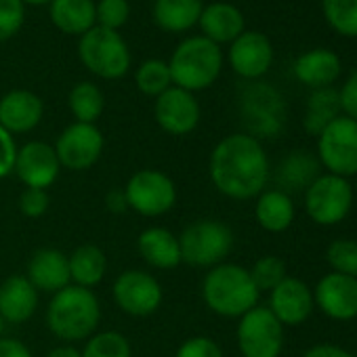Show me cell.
Segmentation results:
<instances>
[{"instance_id": "6da1fadb", "label": "cell", "mask_w": 357, "mask_h": 357, "mask_svg": "<svg viewBox=\"0 0 357 357\" xmlns=\"http://www.w3.org/2000/svg\"><path fill=\"white\" fill-rule=\"evenodd\" d=\"M269 158L261 141L246 132L221 139L211 153V181L231 200H252L269 183Z\"/></svg>"}, {"instance_id": "7a4b0ae2", "label": "cell", "mask_w": 357, "mask_h": 357, "mask_svg": "<svg viewBox=\"0 0 357 357\" xmlns=\"http://www.w3.org/2000/svg\"><path fill=\"white\" fill-rule=\"evenodd\" d=\"M101 321V305L93 290L82 286H66L55 292L47 307V326L49 330L66 340L78 342L91 338Z\"/></svg>"}, {"instance_id": "3957f363", "label": "cell", "mask_w": 357, "mask_h": 357, "mask_svg": "<svg viewBox=\"0 0 357 357\" xmlns=\"http://www.w3.org/2000/svg\"><path fill=\"white\" fill-rule=\"evenodd\" d=\"M250 271L236 263H221L213 267L202 282V298L211 311L221 317H242L259 305Z\"/></svg>"}, {"instance_id": "277c9868", "label": "cell", "mask_w": 357, "mask_h": 357, "mask_svg": "<svg viewBox=\"0 0 357 357\" xmlns=\"http://www.w3.org/2000/svg\"><path fill=\"white\" fill-rule=\"evenodd\" d=\"M170 78L183 91H202L211 86L223 68V55L219 45L204 36L188 38L176 47L170 63Z\"/></svg>"}, {"instance_id": "5b68a950", "label": "cell", "mask_w": 357, "mask_h": 357, "mask_svg": "<svg viewBox=\"0 0 357 357\" xmlns=\"http://www.w3.org/2000/svg\"><path fill=\"white\" fill-rule=\"evenodd\" d=\"M183 263L192 267H217L225 263L234 248V231L217 219H200L178 236Z\"/></svg>"}, {"instance_id": "8992f818", "label": "cell", "mask_w": 357, "mask_h": 357, "mask_svg": "<svg viewBox=\"0 0 357 357\" xmlns=\"http://www.w3.org/2000/svg\"><path fill=\"white\" fill-rule=\"evenodd\" d=\"M355 202V192L349 178L324 172L305 190V211L307 217L321 227H332L342 223Z\"/></svg>"}, {"instance_id": "52a82bcc", "label": "cell", "mask_w": 357, "mask_h": 357, "mask_svg": "<svg viewBox=\"0 0 357 357\" xmlns=\"http://www.w3.org/2000/svg\"><path fill=\"white\" fill-rule=\"evenodd\" d=\"M317 160L330 174L349 178L357 174V120L334 118L317 135Z\"/></svg>"}, {"instance_id": "ba28073f", "label": "cell", "mask_w": 357, "mask_h": 357, "mask_svg": "<svg viewBox=\"0 0 357 357\" xmlns=\"http://www.w3.org/2000/svg\"><path fill=\"white\" fill-rule=\"evenodd\" d=\"M78 55L86 70L107 80L124 76L130 66V53L120 34L101 26L91 28L86 34H82Z\"/></svg>"}, {"instance_id": "9c48e42d", "label": "cell", "mask_w": 357, "mask_h": 357, "mask_svg": "<svg viewBox=\"0 0 357 357\" xmlns=\"http://www.w3.org/2000/svg\"><path fill=\"white\" fill-rule=\"evenodd\" d=\"M128 208L143 217H162L176 202L174 181L162 170L143 168L137 170L124 188Z\"/></svg>"}, {"instance_id": "30bf717a", "label": "cell", "mask_w": 357, "mask_h": 357, "mask_svg": "<svg viewBox=\"0 0 357 357\" xmlns=\"http://www.w3.org/2000/svg\"><path fill=\"white\" fill-rule=\"evenodd\" d=\"M236 338L242 357H280L284 349V326L269 307L257 305L240 317Z\"/></svg>"}, {"instance_id": "8fae6325", "label": "cell", "mask_w": 357, "mask_h": 357, "mask_svg": "<svg viewBox=\"0 0 357 357\" xmlns=\"http://www.w3.org/2000/svg\"><path fill=\"white\" fill-rule=\"evenodd\" d=\"M114 303L132 317H147L162 305L164 292L160 282L141 269L122 271L112 286Z\"/></svg>"}, {"instance_id": "7c38bea8", "label": "cell", "mask_w": 357, "mask_h": 357, "mask_svg": "<svg viewBox=\"0 0 357 357\" xmlns=\"http://www.w3.org/2000/svg\"><path fill=\"white\" fill-rule=\"evenodd\" d=\"M103 145V135L95 124L74 122L59 135L55 143V153L61 168L80 172L91 168L101 158Z\"/></svg>"}, {"instance_id": "4fadbf2b", "label": "cell", "mask_w": 357, "mask_h": 357, "mask_svg": "<svg viewBox=\"0 0 357 357\" xmlns=\"http://www.w3.org/2000/svg\"><path fill=\"white\" fill-rule=\"evenodd\" d=\"M315 307L334 321H351L357 317V278L326 273L313 288Z\"/></svg>"}, {"instance_id": "5bb4252c", "label": "cell", "mask_w": 357, "mask_h": 357, "mask_svg": "<svg viewBox=\"0 0 357 357\" xmlns=\"http://www.w3.org/2000/svg\"><path fill=\"white\" fill-rule=\"evenodd\" d=\"M13 172L26 188L47 190L57 181L61 164L53 145L45 141H30L17 149Z\"/></svg>"}, {"instance_id": "9a60e30c", "label": "cell", "mask_w": 357, "mask_h": 357, "mask_svg": "<svg viewBox=\"0 0 357 357\" xmlns=\"http://www.w3.org/2000/svg\"><path fill=\"white\" fill-rule=\"evenodd\" d=\"M155 120L168 135L181 137L192 132L200 122V105L190 91L170 86L155 99Z\"/></svg>"}, {"instance_id": "2e32d148", "label": "cell", "mask_w": 357, "mask_h": 357, "mask_svg": "<svg viewBox=\"0 0 357 357\" xmlns=\"http://www.w3.org/2000/svg\"><path fill=\"white\" fill-rule=\"evenodd\" d=\"M313 307V290L298 278L288 275L269 292V311L284 328L305 324L311 317Z\"/></svg>"}, {"instance_id": "e0dca14e", "label": "cell", "mask_w": 357, "mask_h": 357, "mask_svg": "<svg viewBox=\"0 0 357 357\" xmlns=\"http://www.w3.org/2000/svg\"><path fill=\"white\" fill-rule=\"evenodd\" d=\"M229 61L234 72L242 78L263 76L273 61L269 38L259 32H242L229 49Z\"/></svg>"}, {"instance_id": "ac0fdd59", "label": "cell", "mask_w": 357, "mask_h": 357, "mask_svg": "<svg viewBox=\"0 0 357 357\" xmlns=\"http://www.w3.org/2000/svg\"><path fill=\"white\" fill-rule=\"evenodd\" d=\"M26 278L38 292L55 294L70 286V265L68 255H63L59 248H40L32 255L28 263Z\"/></svg>"}, {"instance_id": "d6986e66", "label": "cell", "mask_w": 357, "mask_h": 357, "mask_svg": "<svg viewBox=\"0 0 357 357\" xmlns=\"http://www.w3.org/2000/svg\"><path fill=\"white\" fill-rule=\"evenodd\" d=\"M43 101L30 91H11L0 99V126L7 132H30L43 120Z\"/></svg>"}, {"instance_id": "ffe728a7", "label": "cell", "mask_w": 357, "mask_h": 357, "mask_svg": "<svg viewBox=\"0 0 357 357\" xmlns=\"http://www.w3.org/2000/svg\"><path fill=\"white\" fill-rule=\"evenodd\" d=\"M38 309V290L26 275H11L0 284V315L9 324H26Z\"/></svg>"}, {"instance_id": "44dd1931", "label": "cell", "mask_w": 357, "mask_h": 357, "mask_svg": "<svg viewBox=\"0 0 357 357\" xmlns=\"http://www.w3.org/2000/svg\"><path fill=\"white\" fill-rule=\"evenodd\" d=\"M137 250L141 259L153 269H174L183 263L178 236L166 227H147L137 238Z\"/></svg>"}, {"instance_id": "7402d4cb", "label": "cell", "mask_w": 357, "mask_h": 357, "mask_svg": "<svg viewBox=\"0 0 357 357\" xmlns=\"http://www.w3.org/2000/svg\"><path fill=\"white\" fill-rule=\"evenodd\" d=\"M296 206L290 194L282 190H265L257 196L255 219L269 234H282L292 227Z\"/></svg>"}, {"instance_id": "603a6c76", "label": "cell", "mask_w": 357, "mask_h": 357, "mask_svg": "<svg viewBox=\"0 0 357 357\" xmlns=\"http://www.w3.org/2000/svg\"><path fill=\"white\" fill-rule=\"evenodd\" d=\"M294 76L305 86L315 91L328 89L340 76V59L328 49H313L303 53L294 63Z\"/></svg>"}, {"instance_id": "cb8c5ba5", "label": "cell", "mask_w": 357, "mask_h": 357, "mask_svg": "<svg viewBox=\"0 0 357 357\" xmlns=\"http://www.w3.org/2000/svg\"><path fill=\"white\" fill-rule=\"evenodd\" d=\"M200 26L204 30V38L219 43H234L244 32V17L238 7L227 3H215L202 9Z\"/></svg>"}, {"instance_id": "d4e9b609", "label": "cell", "mask_w": 357, "mask_h": 357, "mask_svg": "<svg viewBox=\"0 0 357 357\" xmlns=\"http://www.w3.org/2000/svg\"><path fill=\"white\" fill-rule=\"evenodd\" d=\"M319 160L313 158L309 151H290L282 164L278 166V183L282 192L290 194V192H298V190H307L315 178L321 174L319 172Z\"/></svg>"}, {"instance_id": "484cf974", "label": "cell", "mask_w": 357, "mask_h": 357, "mask_svg": "<svg viewBox=\"0 0 357 357\" xmlns=\"http://www.w3.org/2000/svg\"><path fill=\"white\" fill-rule=\"evenodd\" d=\"M68 265H70V280L74 282V286H82L89 290L101 284L107 271L105 252L95 244L78 246L68 257Z\"/></svg>"}, {"instance_id": "4316f807", "label": "cell", "mask_w": 357, "mask_h": 357, "mask_svg": "<svg viewBox=\"0 0 357 357\" xmlns=\"http://www.w3.org/2000/svg\"><path fill=\"white\" fill-rule=\"evenodd\" d=\"M51 20L66 34H86L97 22L95 5L93 0H53Z\"/></svg>"}, {"instance_id": "83f0119b", "label": "cell", "mask_w": 357, "mask_h": 357, "mask_svg": "<svg viewBox=\"0 0 357 357\" xmlns=\"http://www.w3.org/2000/svg\"><path fill=\"white\" fill-rule=\"evenodd\" d=\"M202 0H155L153 17L166 32H183L200 22Z\"/></svg>"}, {"instance_id": "f1b7e54d", "label": "cell", "mask_w": 357, "mask_h": 357, "mask_svg": "<svg viewBox=\"0 0 357 357\" xmlns=\"http://www.w3.org/2000/svg\"><path fill=\"white\" fill-rule=\"evenodd\" d=\"M340 103H338V91L319 89L315 91L309 101H307V112H305V128L309 135H319L334 118L340 114Z\"/></svg>"}, {"instance_id": "f546056e", "label": "cell", "mask_w": 357, "mask_h": 357, "mask_svg": "<svg viewBox=\"0 0 357 357\" xmlns=\"http://www.w3.org/2000/svg\"><path fill=\"white\" fill-rule=\"evenodd\" d=\"M70 109L74 118L82 124H95V120L103 114V93L93 82H80L70 93Z\"/></svg>"}, {"instance_id": "4dcf8cb0", "label": "cell", "mask_w": 357, "mask_h": 357, "mask_svg": "<svg viewBox=\"0 0 357 357\" xmlns=\"http://www.w3.org/2000/svg\"><path fill=\"white\" fill-rule=\"evenodd\" d=\"M80 353L82 357H130V342L124 334L105 330L93 334Z\"/></svg>"}, {"instance_id": "1f68e13d", "label": "cell", "mask_w": 357, "mask_h": 357, "mask_svg": "<svg viewBox=\"0 0 357 357\" xmlns=\"http://www.w3.org/2000/svg\"><path fill=\"white\" fill-rule=\"evenodd\" d=\"M330 28L342 36H357V0H321Z\"/></svg>"}, {"instance_id": "d6a6232c", "label": "cell", "mask_w": 357, "mask_h": 357, "mask_svg": "<svg viewBox=\"0 0 357 357\" xmlns=\"http://www.w3.org/2000/svg\"><path fill=\"white\" fill-rule=\"evenodd\" d=\"M135 80H137L139 91L145 95H151V97H160L164 91L170 89V82H172L168 63H164L160 59H149V61L141 63Z\"/></svg>"}, {"instance_id": "836d02e7", "label": "cell", "mask_w": 357, "mask_h": 357, "mask_svg": "<svg viewBox=\"0 0 357 357\" xmlns=\"http://www.w3.org/2000/svg\"><path fill=\"white\" fill-rule=\"evenodd\" d=\"M248 271H250V278H252L259 292H271L282 280L288 278L286 263L280 257H273V255L261 257Z\"/></svg>"}, {"instance_id": "e575fe53", "label": "cell", "mask_w": 357, "mask_h": 357, "mask_svg": "<svg viewBox=\"0 0 357 357\" xmlns=\"http://www.w3.org/2000/svg\"><path fill=\"white\" fill-rule=\"evenodd\" d=\"M326 261L334 273L357 278V242L355 240H334L326 248Z\"/></svg>"}, {"instance_id": "d590c367", "label": "cell", "mask_w": 357, "mask_h": 357, "mask_svg": "<svg viewBox=\"0 0 357 357\" xmlns=\"http://www.w3.org/2000/svg\"><path fill=\"white\" fill-rule=\"evenodd\" d=\"M95 17L101 28L116 32V28H120L128 20V3L126 0H101L95 7Z\"/></svg>"}, {"instance_id": "8d00e7d4", "label": "cell", "mask_w": 357, "mask_h": 357, "mask_svg": "<svg viewBox=\"0 0 357 357\" xmlns=\"http://www.w3.org/2000/svg\"><path fill=\"white\" fill-rule=\"evenodd\" d=\"M24 24L22 0H0V43L11 38Z\"/></svg>"}, {"instance_id": "74e56055", "label": "cell", "mask_w": 357, "mask_h": 357, "mask_svg": "<svg viewBox=\"0 0 357 357\" xmlns=\"http://www.w3.org/2000/svg\"><path fill=\"white\" fill-rule=\"evenodd\" d=\"M174 357H225L217 340L208 336H192L176 349Z\"/></svg>"}, {"instance_id": "f35d334b", "label": "cell", "mask_w": 357, "mask_h": 357, "mask_svg": "<svg viewBox=\"0 0 357 357\" xmlns=\"http://www.w3.org/2000/svg\"><path fill=\"white\" fill-rule=\"evenodd\" d=\"M49 194L47 190H36V188H26L20 196V211L30 217V219H38L49 211Z\"/></svg>"}, {"instance_id": "ab89813d", "label": "cell", "mask_w": 357, "mask_h": 357, "mask_svg": "<svg viewBox=\"0 0 357 357\" xmlns=\"http://www.w3.org/2000/svg\"><path fill=\"white\" fill-rule=\"evenodd\" d=\"M17 158V145L11 132L0 126V178H5L13 172Z\"/></svg>"}, {"instance_id": "60d3db41", "label": "cell", "mask_w": 357, "mask_h": 357, "mask_svg": "<svg viewBox=\"0 0 357 357\" xmlns=\"http://www.w3.org/2000/svg\"><path fill=\"white\" fill-rule=\"evenodd\" d=\"M338 103L342 116L357 120V72H353L342 84V89L338 91Z\"/></svg>"}, {"instance_id": "b9f144b4", "label": "cell", "mask_w": 357, "mask_h": 357, "mask_svg": "<svg viewBox=\"0 0 357 357\" xmlns=\"http://www.w3.org/2000/svg\"><path fill=\"white\" fill-rule=\"evenodd\" d=\"M303 357H355V355L349 353L347 349L338 347V344L321 342V344H313L311 349H307L303 353Z\"/></svg>"}, {"instance_id": "7bdbcfd3", "label": "cell", "mask_w": 357, "mask_h": 357, "mask_svg": "<svg viewBox=\"0 0 357 357\" xmlns=\"http://www.w3.org/2000/svg\"><path fill=\"white\" fill-rule=\"evenodd\" d=\"M0 357H32V353L17 338H0Z\"/></svg>"}, {"instance_id": "ee69618b", "label": "cell", "mask_w": 357, "mask_h": 357, "mask_svg": "<svg viewBox=\"0 0 357 357\" xmlns=\"http://www.w3.org/2000/svg\"><path fill=\"white\" fill-rule=\"evenodd\" d=\"M107 202V208L112 213H124L128 208V202H126V196H124V190H112L105 198Z\"/></svg>"}, {"instance_id": "f6af8a7d", "label": "cell", "mask_w": 357, "mask_h": 357, "mask_svg": "<svg viewBox=\"0 0 357 357\" xmlns=\"http://www.w3.org/2000/svg\"><path fill=\"white\" fill-rule=\"evenodd\" d=\"M47 357H82V353L70 344H61V347H55L47 353Z\"/></svg>"}, {"instance_id": "bcb514c9", "label": "cell", "mask_w": 357, "mask_h": 357, "mask_svg": "<svg viewBox=\"0 0 357 357\" xmlns=\"http://www.w3.org/2000/svg\"><path fill=\"white\" fill-rule=\"evenodd\" d=\"M24 3V0H22ZM26 3H32V5H43V3H53V0H26Z\"/></svg>"}, {"instance_id": "7dc6e473", "label": "cell", "mask_w": 357, "mask_h": 357, "mask_svg": "<svg viewBox=\"0 0 357 357\" xmlns=\"http://www.w3.org/2000/svg\"><path fill=\"white\" fill-rule=\"evenodd\" d=\"M3 330H5V319H3V315H0V336H3Z\"/></svg>"}, {"instance_id": "c3c4849f", "label": "cell", "mask_w": 357, "mask_h": 357, "mask_svg": "<svg viewBox=\"0 0 357 357\" xmlns=\"http://www.w3.org/2000/svg\"><path fill=\"white\" fill-rule=\"evenodd\" d=\"M353 192H355V200H357V188H355V190H353Z\"/></svg>"}, {"instance_id": "681fc988", "label": "cell", "mask_w": 357, "mask_h": 357, "mask_svg": "<svg viewBox=\"0 0 357 357\" xmlns=\"http://www.w3.org/2000/svg\"><path fill=\"white\" fill-rule=\"evenodd\" d=\"M353 355H355V357H357V353H353Z\"/></svg>"}]
</instances>
